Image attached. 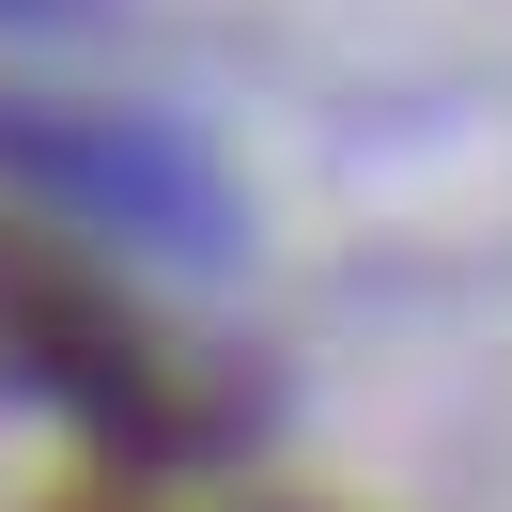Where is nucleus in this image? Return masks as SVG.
<instances>
[{
	"label": "nucleus",
	"instance_id": "1",
	"mask_svg": "<svg viewBox=\"0 0 512 512\" xmlns=\"http://www.w3.org/2000/svg\"><path fill=\"white\" fill-rule=\"evenodd\" d=\"M0 373H32L47 404H78L125 450H187L202 435L187 357L125 311V280H94V264L47 249V233H0Z\"/></svg>",
	"mask_w": 512,
	"mask_h": 512
}]
</instances>
